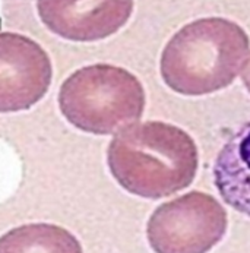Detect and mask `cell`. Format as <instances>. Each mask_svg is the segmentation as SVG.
Segmentation results:
<instances>
[{
  "label": "cell",
  "mask_w": 250,
  "mask_h": 253,
  "mask_svg": "<svg viewBox=\"0 0 250 253\" xmlns=\"http://www.w3.org/2000/svg\"><path fill=\"white\" fill-rule=\"evenodd\" d=\"M133 0H37L38 16L56 36L94 42L120 31L130 19Z\"/></svg>",
  "instance_id": "8992f818"
},
{
  "label": "cell",
  "mask_w": 250,
  "mask_h": 253,
  "mask_svg": "<svg viewBox=\"0 0 250 253\" xmlns=\"http://www.w3.org/2000/svg\"><path fill=\"white\" fill-rule=\"evenodd\" d=\"M228 228L225 208L212 195L189 192L160 205L146 224V239L155 253H208Z\"/></svg>",
  "instance_id": "277c9868"
},
{
  "label": "cell",
  "mask_w": 250,
  "mask_h": 253,
  "mask_svg": "<svg viewBox=\"0 0 250 253\" xmlns=\"http://www.w3.org/2000/svg\"><path fill=\"white\" fill-rule=\"evenodd\" d=\"M146 104L141 81L129 71L95 63L65 79L59 107L76 129L92 135H116L136 123Z\"/></svg>",
  "instance_id": "3957f363"
},
{
  "label": "cell",
  "mask_w": 250,
  "mask_h": 253,
  "mask_svg": "<svg viewBox=\"0 0 250 253\" xmlns=\"http://www.w3.org/2000/svg\"><path fill=\"white\" fill-rule=\"evenodd\" d=\"M242 78H243V84H245L246 89L250 92V56L246 66H245V69H243V76Z\"/></svg>",
  "instance_id": "9c48e42d"
},
{
  "label": "cell",
  "mask_w": 250,
  "mask_h": 253,
  "mask_svg": "<svg viewBox=\"0 0 250 253\" xmlns=\"http://www.w3.org/2000/svg\"><path fill=\"white\" fill-rule=\"evenodd\" d=\"M212 176L222 201L250 218V119L219 149Z\"/></svg>",
  "instance_id": "52a82bcc"
},
{
  "label": "cell",
  "mask_w": 250,
  "mask_h": 253,
  "mask_svg": "<svg viewBox=\"0 0 250 253\" xmlns=\"http://www.w3.org/2000/svg\"><path fill=\"white\" fill-rule=\"evenodd\" d=\"M111 176L129 193L161 199L189 187L198 173L193 138L164 122L133 123L117 132L107 149Z\"/></svg>",
  "instance_id": "6da1fadb"
},
{
  "label": "cell",
  "mask_w": 250,
  "mask_h": 253,
  "mask_svg": "<svg viewBox=\"0 0 250 253\" xmlns=\"http://www.w3.org/2000/svg\"><path fill=\"white\" fill-rule=\"evenodd\" d=\"M0 253H83L69 230L47 222L15 227L0 237Z\"/></svg>",
  "instance_id": "ba28073f"
},
{
  "label": "cell",
  "mask_w": 250,
  "mask_h": 253,
  "mask_svg": "<svg viewBox=\"0 0 250 253\" xmlns=\"http://www.w3.org/2000/svg\"><path fill=\"white\" fill-rule=\"evenodd\" d=\"M51 79V60L37 41L0 33V113L31 109L44 98Z\"/></svg>",
  "instance_id": "5b68a950"
},
{
  "label": "cell",
  "mask_w": 250,
  "mask_h": 253,
  "mask_svg": "<svg viewBox=\"0 0 250 253\" xmlns=\"http://www.w3.org/2000/svg\"><path fill=\"white\" fill-rule=\"evenodd\" d=\"M249 56V36L239 24L225 18H202L168 40L160 71L174 92L201 97L231 85Z\"/></svg>",
  "instance_id": "7a4b0ae2"
}]
</instances>
